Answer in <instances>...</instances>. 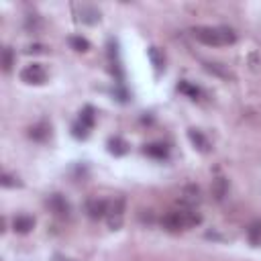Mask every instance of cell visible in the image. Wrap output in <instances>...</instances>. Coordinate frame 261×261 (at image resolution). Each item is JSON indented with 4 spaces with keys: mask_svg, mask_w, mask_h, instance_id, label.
<instances>
[{
    "mask_svg": "<svg viewBox=\"0 0 261 261\" xmlns=\"http://www.w3.org/2000/svg\"><path fill=\"white\" fill-rule=\"evenodd\" d=\"M88 133H90V130H88L82 122H75V124H73V137H77V139H86Z\"/></svg>",
    "mask_w": 261,
    "mask_h": 261,
    "instance_id": "d4e9b609",
    "label": "cell"
},
{
    "mask_svg": "<svg viewBox=\"0 0 261 261\" xmlns=\"http://www.w3.org/2000/svg\"><path fill=\"white\" fill-rule=\"evenodd\" d=\"M188 139H190V143H192L200 153H208V151H210L208 139H206L198 128H190V130H188Z\"/></svg>",
    "mask_w": 261,
    "mask_h": 261,
    "instance_id": "30bf717a",
    "label": "cell"
},
{
    "mask_svg": "<svg viewBox=\"0 0 261 261\" xmlns=\"http://www.w3.org/2000/svg\"><path fill=\"white\" fill-rule=\"evenodd\" d=\"M161 226H163L165 230H171V232H175V230L184 228L181 212H179V210H171V212L163 214V218H161Z\"/></svg>",
    "mask_w": 261,
    "mask_h": 261,
    "instance_id": "52a82bcc",
    "label": "cell"
},
{
    "mask_svg": "<svg viewBox=\"0 0 261 261\" xmlns=\"http://www.w3.org/2000/svg\"><path fill=\"white\" fill-rule=\"evenodd\" d=\"M147 55H149V59H151V65L155 67V71H157V73H161V69H163V63H165V59H163V53H161L157 47H149V49H147Z\"/></svg>",
    "mask_w": 261,
    "mask_h": 261,
    "instance_id": "2e32d148",
    "label": "cell"
},
{
    "mask_svg": "<svg viewBox=\"0 0 261 261\" xmlns=\"http://www.w3.org/2000/svg\"><path fill=\"white\" fill-rule=\"evenodd\" d=\"M108 202L106 200H102V198H90L88 202H86V212H88V216L90 218H94V220H98V218H104L106 214H108Z\"/></svg>",
    "mask_w": 261,
    "mask_h": 261,
    "instance_id": "5b68a950",
    "label": "cell"
},
{
    "mask_svg": "<svg viewBox=\"0 0 261 261\" xmlns=\"http://www.w3.org/2000/svg\"><path fill=\"white\" fill-rule=\"evenodd\" d=\"M145 155L153 157V159H165L167 157V147L163 143H151L145 145Z\"/></svg>",
    "mask_w": 261,
    "mask_h": 261,
    "instance_id": "4fadbf2b",
    "label": "cell"
},
{
    "mask_svg": "<svg viewBox=\"0 0 261 261\" xmlns=\"http://www.w3.org/2000/svg\"><path fill=\"white\" fill-rule=\"evenodd\" d=\"M12 65H14V53H12L10 47H4L2 49V69L4 71H10Z\"/></svg>",
    "mask_w": 261,
    "mask_h": 261,
    "instance_id": "7402d4cb",
    "label": "cell"
},
{
    "mask_svg": "<svg viewBox=\"0 0 261 261\" xmlns=\"http://www.w3.org/2000/svg\"><path fill=\"white\" fill-rule=\"evenodd\" d=\"M181 204L186 208H196V204H200V188L190 184L184 188V196H181Z\"/></svg>",
    "mask_w": 261,
    "mask_h": 261,
    "instance_id": "9c48e42d",
    "label": "cell"
},
{
    "mask_svg": "<svg viewBox=\"0 0 261 261\" xmlns=\"http://www.w3.org/2000/svg\"><path fill=\"white\" fill-rule=\"evenodd\" d=\"M210 194L214 196L216 202H222L228 194V181L224 177H214L212 179V186H210Z\"/></svg>",
    "mask_w": 261,
    "mask_h": 261,
    "instance_id": "8fae6325",
    "label": "cell"
},
{
    "mask_svg": "<svg viewBox=\"0 0 261 261\" xmlns=\"http://www.w3.org/2000/svg\"><path fill=\"white\" fill-rule=\"evenodd\" d=\"M41 24H43V20H41L39 14H29V16L24 18V27H27L29 33H37V31L41 29Z\"/></svg>",
    "mask_w": 261,
    "mask_h": 261,
    "instance_id": "44dd1931",
    "label": "cell"
},
{
    "mask_svg": "<svg viewBox=\"0 0 261 261\" xmlns=\"http://www.w3.org/2000/svg\"><path fill=\"white\" fill-rule=\"evenodd\" d=\"M77 18L84 24H96L100 20V10L92 4H82V6H77Z\"/></svg>",
    "mask_w": 261,
    "mask_h": 261,
    "instance_id": "8992f818",
    "label": "cell"
},
{
    "mask_svg": "<svg viewBox=\"0 0 261 261\" xmlns=\"http://www.w3.org/2000/svg\"><path fill=\"white\" fill-rule=\"evenodd\" d=\"M108 151H110L112 155H124V153L128 151V143H126L124 139H120V137H112V139L108 141Z\"/></svg>",
    "mask_w": 261,
    "mask_h": 261,
    "instance_id": "5bb4252c",
    "label": "cell"
},
{
    "mask_svg": "<svg viewBox=\"0 0 261 261\" xmlns=\"http://www.w3.org/2000/svg\"><path fill=\"white\" fill-rule=\"evenodd\" d=\"M12 228H14V232H18V234H27V232H31V230L35 228V218L29 216V214H18V216L12 220Z\"/></svg>",
    "mask_w": 261,
    "mask_h": 261,
    "instance_id": "ba28073f",
    "label": "cell"
},
{
    "mask_svg": "<svg viewBox=\"0 0 261 261\" xmlns=\"http://www.w3.org/2000/svg\"><path fill=\"white\" fill-rule=\"evenodd\" d=\"M177 90H179L181 94H186V96H190L192 100H196V98L200 96V90H198L196 86H192L190 82H179V86H177Z\"/></svg>",
    "mask_w": 261,
    "mask_h": 261,
    "instance_id": "603a6c76",
    "label": "cell"
},
{
    "mask_svg": "<svg viewBox=\"0 0 261 261\" xmlns=\"http://www.w3.org/2000/svg\"><path fill=\"white\" fill-rule=\"evenodd\" d=\"M20 80L24 84H35V86H41L47 82V69L41 65V63H29L20 69Z\"/></svg>",
    "mask_w": 261,
    "mask_h": 261,
    "instance_id": "7a4b0ae2",
    "label": "cell"
},
{
    "mask_svg": "<svg viewBox=\"0 0 261 261\" xmlns=\"http://www.w3.org/2000/svg\"><path fill=\"white\" fill-rule=\"evenodd\" d=\"M106 220H108V226L112 230H116V228L122 226V220H124V198H116V200L110 202Z\"/></svg>",
    "mask_w": 261,
    "mask_h": 261,
    "instance_id": "3957f363",
    "label": "cell"
},
{
    "mask_svg": "<svg viewBox=\"0 0 261 261\" xmlns=\"http://www.w3.org/2000/svg\"><path fill=\"white\" fill-rule=\"evenodd\" d=\"M247 237H249L251 245H261V220L251 222V226L247 228Z\"/></svg>",
    "mask_w": 261,
    "mask_h": 261,
    "instance_id": "ac0fdd59",
    "label": "cell"
},
{
    "mask_svg": "<svg viewBox=\"0 0 261 261\" xmlns=\"http://www.w3.org/2000/svg\"><path fill=\"white\" fill-rule=\"evenodd\" d=\"M77 122H82L88 130L94 126V122H96V112H94V108L92 106H86L82 112H80V120Z\"/></svg>",
    "mask_w": 261,
    "mask_h": 261,
    "instance_id": "e0dca14e",
    "label": "cell"
},
{
    "mask_svg": "<svg viewBox=\"0 0 261 261\" xmlns=\"http://www.w3.org/2000/svg\"><path fill=\"white\" fill-rule=\"evenodd\" d=\"M181 218H184V226H196L202 222V216L196 212V208H181Z\"/></svg>",
    "mask_w": 261,
    "mask_h": 261,
    "instance_id": "9a60e30c",
    "label": "cell"
},
{
    "mask_svg": "<svg viewBox=\"0 0 261 261\" xmlns=\"http://www.w3.org/2000/svg\"><path fill=\"white\" fill-rule=\"evenodd\" d=\"M47 206H49V210H51L55 216H61V218L69 216V212H71L69 202H67L65 196H61V194H51V196L47 198Z\"/></svg>",
    "mask_w": 261,
    "mask_h": 261,
    "instance_id": "277c9868",
    "label": "cell"
},
{
    "mask_svg": "<svg viewBox=\"0 0 261 261\" xmlns=\"http://www.w3.org/2000/svg\"><path fill=\"white\" fill-rule=\"evenodd\" d=\"M69 45H71V49H75V51H80V53H84V51L90 49L88 39H84V37H80V35H71V37H69Z\"/></svg>",
    "mask_w": 261,
    "mask_h": 261,
    "instance_id": "ffe728a7",
    "label": "cell"
},
{
    "mask_svg": "<svg viewBox=\"0 0 261 261\" xmlns=\"http://www.w3.org/2000/svg\"><path fill=\"white\" fill-rule=\"evenodd\" d=\"M204 69L208 71V73H212V75H218V77H222V80H228L230 77V73L224 69V65H220V63H204Z\"/></svg>",
    "mask_w": 261,
    "mask_h": 261,
    "instance_id": "d6986e66",
    "label": "cell"
},
{
    "mask_svg": "<svg viewBox=\"0 0 261 261\" xmlns=\"http://www.w3.org/2000/svg\"><path fill=\"white\" fill-rule=\"evenodd\" d=\"M192 35L204 43V45H230L237 41V35L232 29L228 27H194L192 29Z\"/></svg>",
    "mask_w": 261,
    "mask_h": 261,
    "instance_id": "6da1fadb",
    "label": "cell"
},
{
    "mask_svg": "<svg viewBox=\"0 0 261 261\" xmlns=\"http://www.w3.org/2000/svg\"><path fill=\"white\" fill-rule=\"evenodd\" d=\"M49 135H51V124L49 122H39V124L29 128V137L35 139V141H47Z\"/></svg>",
    "mask_w": 261,
    "mask_h": 261,
    "instance_id": "7c38bea8",
    "label": "cell"
},
{
    "mask_svg": "<svg viewBox=\"0 0 261 261\" xmlns=\"http://www.w3.org/2000/svg\"><path fill=\"white\" fill-rule=\"evenodd\" d=\"M0 184H2L4 188H18V186H20L18 177H14V175H10V173H2V179H0Z\"/></svg>",
    "mask_w": 261,
    "mask_h": 261,
    "instance_id": "cb8c5ba5",
    "label": "cell"
},
{
    "mask_svg": "<svg viewBox=\"0 0 261 261\" xmlns=\"http://www.w3.org/2000/svg\"><path fill=\"white\" fill-rule=\"evenodd\" d=\"M43 51H45L43 45H31V47L27 49V53H43Z\"/></svg>",
    "mask_w": 261,
    "mask_h": 261,
    "instance_id": "4316f807",
    "label": "cell"
},
{
    "mask_svg": "<svg viewBox=\"0 0 261 261\" xmlns=\"http://www.w3.org/2000/svg\"><path fill=\"white\" fill-rule=\"evenodd\" d=\"M141 220L151 224V222H153V212H151V210H143V214H141Z\"/></svg>",
    "mask_w": 261,
    "mask_h": 261,
    "instance_id": "484cf974",
    "label": "cell"
}]
</instances>
